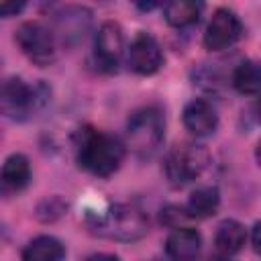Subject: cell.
<instances>
[{
  "mask_svg": "<svg viewBox=\"0 0 261 261\" xmlns=\"http://www.w3.org/2000/svg\"><path fill=\"white\" fill-rule=\"evenodd\" d=\"M208 161H210V153L204 145L179 143L167 153L163 161V169H165L167 179L173 186H184L196 179L206 169Z\"/></svg>",
  "mask_w": 261,
  "mask_h": 261,
  "instance_id": "cell-4",
  "label": "cell"
},
{
  "mask_svg": "<svg viewBox=\"0 0 261 261\" xmlns=\"http://www.w3.org/2000/svg\"><path fill=\"white\" fill-rule=\"evenodd\" d=\"M128 67L139 75H151L163 65V51L157 39L149 33H139L126 51Z\"/></svg>",
  "mask_w": 261,
  "mask_h": 261,
  "instance_id": "cell-9",
  "label": "cell"
},
{
  "mask_svg": "<svg viewBox=\"0 0 261 261\" xmlns=\"http://www.w3.org/2000/svg\"><path fill=\"white\" fill-rule=\"evenodd\" d=\"M53 16V33L63 45L80 43L92 24V12L86 6H65Z\"/></svg>",
  "mask_w": 261,
  "mask_h": 261,
  "instance_id": "cell-10",
  "label": "cell"
},
{
  "mask_svg": "<svg viewBox=\"0 0 261 261\" xmlns=\"http://www.w3.org/2000/svg\"><path fill=\"white\" fill-rule=\"evenodd\" d=\"M124 155L126 149L120 139L92 128L82 133V141L77 145V161L92 175L110 177L124 161Z\"/></svg>",
  "mask_w": 261,
  "mask_h": 261,
  "instance_id": "cell-2",
  "label": "cell"
},
{
  "mask_svg": "<svg viewBox=\"0 0 261 261\" xmlns=\"http://www.w3.org/2000/svg\"><path fill=\"white\" fill-rule=\"evenodd\" d=\"M14 41L20 51L37 65H49L57 59V37L39 20H27L14 31Z\"/></svg>",
  "mask_w": 261,
  "mask_h": 261,
  "instance_id": "cell-6",
  "label": "cell"
},
{
  "mask_svg": "<svg viewBox=\"0 0 261 261\" xmlns=\"http://www.w3.org/2000/svg\"><path fill=\"white\" fill-rule=\"evenodd\" d=\"M165 139V118L155 106H143L128 116L126 141L139 157H151Z\"/></svg>",
  "mask_w": 261,
  "mask_h": 261,
  "instance_id": "cell-3",
  "label": "cell"
},
{
  "mask_svg": "<svg viewBox=\"0 0 261 261\" xmlns=\"http://www.w3.org/2000/svg\"><path fill=\"white\" fill-rule=\"evenodd\" d=\"M202 249V237L196 228L177 226L165 241V251L171 261H196Z\"/></svg>",
  "mask_w": 261,
  "mask_h": 261,
  "instance_id": "cell-11",
  "label": "cell"
},
{
  "mask_svg": "<svg viewBox=\"0 0 261 261\" xmlns=\"http://www.w3.org/2000/svg\"><path fill=\"white\" fill-rule=\"evenodd\" d=\"M204 4L202 2H194V0H175V2H167L163 6V14L165 20L175 27V29H184L194 24L200 14H202Z\"/></svg>",
  "mask_w": 261,
  "mask_h": 261,
  "instance_id": "cell-16",
  "label": "cell"
},
{
  "mask_svg": "<svg viewBox=\"0 0 261 261\" xmlns=\"http://www.w3.org/2000/svg\"><path fill=\"white\" fill-rule=\"evenodd\" d=\"M184 124L196 137H208L218 126L216 108L208 100H192L184 108Z\"/></svg>",
  "mask_w": 261,
  "mask_h": 261,
  "instance_id": "cell-12",
  "label": "cell"
},
{
  "mask_svg": "<svg viewBox=\"0 0 261 261\" xmlns=\"http://www.w3.org/2000/svg\"><path fill=\"white\" fill-rule=\"evenodd\" d=\"M88 226L94 234L112 241H139L149 230L147 216L128 204H112L96 214L88 216Z\"/></svg>",
  "mask_w": 261,
  "mask_h": 261,
  "instance_id": "cell-1",
  "label": "cell"
},
{
  "mask_svg": "<svg viewBox=\"0 0 261 261\" xmlns=\"http://www.w3.org/2000/svg\"><path fill=\"white\" fill-rule=\"evenodd\" d=\"M241 35H243V24L239 16L228 8H218L208 20L204 33V47L208 51H222L232 47L241 39Z\"/></svg>",
  "mask_w": 261,
  "mask_h": 261,
  "instance_id": "cell-7",
  "label": "cell"
},
{
  "mask_svg": "<svg viewBox=\"0 0 261 261\" xmlns=\"http://www.w3.org/2000/svg\"><path fill=\"white\" fill-rule=\"evenodd\" d=\"M220 204V194L214 186H200L190 194V200L186 204V214L196 218H206L216 212Z\"/></svg>",
  "mask_w": 261,
  "mask_h": 261,
  "instance_id": "cell-17",
  "label": "cell"
},
{
  "mask_svg": "<svg viewBox=\"0 0 261 261\" xmlns=\"http://www.w3.org/2000/svg\"><path fill=\"white\" fill-rule=\"evenodd\" d=\"M255 159H257V163L261 165V141H259L257 147H255Z\"/></svg>",
  "mask_w": 261,
  "mask_h": 261,
  "instance_id": "cell-23",
  "label": "cell"
},
{
  "mask_svg": "<svg viewBox=\"0 0 261 261\" xmlns=\"http://www.w3.org/2000/svg\"><path fill=\"white\" fill-rule=\"evenodd\" d=\"M47 100L45 86H29L20 77H8L2 84V112L12 120L33 116Z\"/></svg>",
  "mask_w": 261,
  "mask_h": 261,
  "instance_id": "cell-5",
  "label": "cell"
},
{
  "mask_svg": "<svg viewBox=\"0 0 261 261\" xmlns=\"http://www.w3.org/2000/svg\"><path fill=\"white\" fill-rule=\"evenodd\" d=\"M122 53H124V37H122L120 24L114 20L102 22L94 43V57L98 67L102 71H116L120 65Z\"/></svg>",
  "mask_w": 261,
  "mask_h": 261,
  "instance_id": "cell-8",
  "label": "cell"
},
{
  "mask_svg": "<svg viewBox=\"0 0 261 261\" xmlns=\"http://www.w3.org/2000/svg\"><path fill=\"white\" fill-rule=\"evenodd\" d=\"M255 114H257V120L261 122V96H259V100H257V104H255Z\"/></svg>",
  "mask_w": 261,
  "mask_h": 261,
  "instance_id": "cell-24",
  "label": "cell"
},
{
  "mask_svg": "<svg viewBox=\"0 0 261 261\" xmlns=\"http://www.w3.org/2000/svg\"><path fill=\"white\" fill-rule=\"evenodd\" d=\"M184 210H179V208H175V206H167L165 210H161V220L167 224V226H171V228H177V222L184 218V216H188V214H181Z\"/></svg>",
  "mask_w": 261,
  "mask_h": 261,
  "instance_id": "cell-19",
  "label": "cell"
},
{
  "mask_svg": "<svg viewBox=\"0 0 261 261\" xmlns=\"http://www.w3.org/2000/svg\"><path fill=\"white\" fill-rule=\"evenodd\" d=\"M251 241H253L255 251L261 253V222H257V224L253 226V237H251Z\"/></svg>",
  "mask_w": 261,
  "mask_h": 261,
  "instance_id": "cell-21",
  "label": "cell"
},
{
  "mask_svg": "<svg viewBox=\"0 0 261 261\" xmlns=\"http://www.w3.org/2000/svg\"><path fill=\"white\" fill-rule=\"evenodd\" d=\"M24 8V2H4V4H0V14L6 18V16H12V14H18L20 10Z\"/></svg>",
  "mask_w": 261,
  "mask_h": 261,
  "instance_id": "cell-20",
  "label": "cell"
},
{
  "mask_svg": "<svg viewBox=\"0 0 261 261\" xmlns=\"http://www.w3.org/2000/svg\"><path fill=\"white\" fill-rule=\"evenodd\" d=\"M86 261H120V259L110 253H96V255H90Z\"/></svg>",
  "mask_w": 261,
  "mask_h": 261,
  "instance_id": "cell-22",
  "label": "cell"
},
{
  "mask_svg": "<svg viewBox=\"0 0 261 261\" xmlns=\"http://www.w3.org/2000/svg\"><path fill=\"white\" fill-rule=\"evenodd\" d=\"M247 241L245 226L237 220H222L214 234V247L222 257H230L243 249Z\"/></svg>",
  "mask_w": 261,
  "mask_h": 261,
  "instance_id": "cell-13",
  "label": "cell"
},
{
  "mask_svg": "<svg viewBox=\"0 0 261 261\" xmlns=\"http://www.w3.org/2000/svg\"><path fill=\"white\" fill-rule=\"evenodd\" d=\"M31 179V165L29 159L20 153H12L6 157L2 165V188L4 192H20L27 188Z\"/></svg>",
  "mask_w": 261,
  "mask_h": 261,
  "instance_id": "cell-14",
  "label": "cell"
},
{
  "mask_svg": "<svg viewBox=\"0 0 261 261\" xmlns=\"http://www.w3.org/2000/svg\"><path fill=\"white\" fill-rule=\"evenodd\" d=\"M232 86L241 94H257L261 92V63L245 59L232 71Z\"/></svg>",
  "mask_w": 261,
  "mask_h": 261,
  "instance_id": "cell-18",
  "label": "cell"
},
{
  "mask_svg": "<svg viewBox=\"0 0 261 261\" xmlns=\"http://www.w3.org/2000/svg\"><path fill=\"white\" fill-rule=\"evenodd\" d=\"M65 247L55 237H37L22 249V261H63Z\"/></svg>",
  "mask_w": 261,
  "mask_h": 261,
  "instance_id": "cell-15",
  "label": "cell"
}]
</instances>
